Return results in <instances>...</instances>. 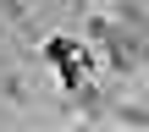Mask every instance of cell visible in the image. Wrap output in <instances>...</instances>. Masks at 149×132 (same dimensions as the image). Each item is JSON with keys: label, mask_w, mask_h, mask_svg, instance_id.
Here are the masks:
<instances>
[{"label": "cell", "mask_w": 149, "mask_h": 132, "mask_svg": "<svg viewBox=\"0 0 149 132\" xmlns=\"http://www.w3.org/2000/svg\"><path fill=\"white\" fill-rule=\"evenodd\" d=\"M44 61H55V72H61V88H77L83 77H88V50L77 44V39H66V33H55V39H44Z\"/></svg>", "instance_id": "cell-1"}, {"label": "cell", "mask_w": 149, "mask_h": 132, "mask_svg": "<svg viewBox=\"0 0 149 132\" xmlns=\"http://www.w3.org/2000/svg\"><path fill=\"white\" fill-rule=\"evenodd\" d=\"M0 94H6V99H17V105H22V99H28V83H22V77H6V83H0Z\"/></svg>", "instance_id": "cell-2"}]
</instances>
